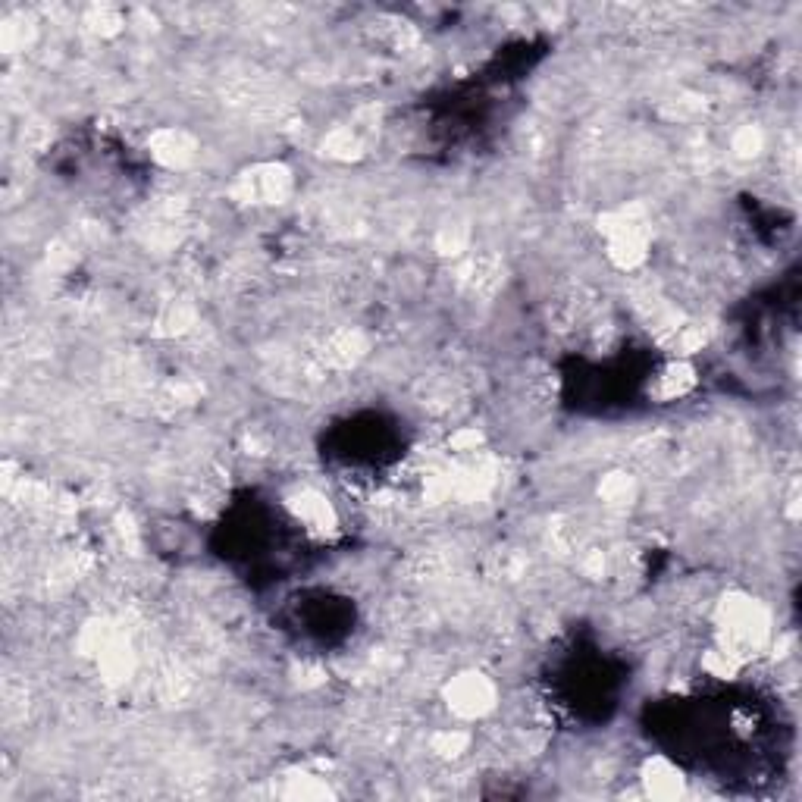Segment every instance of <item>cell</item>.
Returning a JSON list of instances; mask_svg holds the SVG:
<instances>
[{"mask_svg": "<svg viewBox=\"0 0 802 802\" xmlns=\"http://www.w3.org/2000/svg\"><path fill=\"white\" fill-rule=\"evenodd\" d=\"M643 784H646V790H649L652 796L668 799V796H680V790H683V777H680V771H677L668 759H652V762H646V768H643Z\"/></svg>", "mask_w": 802, "mask_h": 802, "instance_id": "4", "label": "cell"}, {"mask_svg": "<svg viewBox=\"0 0 802 802\" xmlns=\"http://www.w3.org/2000/svg\"><path fill=\"white\" fill-rule=\"evenodd\" d=\"M718 633H721L718 649L743 665L746 658L759 655L765 643L771 640L768 611L756 599H749L743 593H730L718 605Z\"/></svg>", "mask_w": 802, "mask_h": 802, "instance_id": "1", "label": "cell"}, {"mask_svg": "<svg viewBox=\"0 0 802 802\" xmlns=\"http://www.w3.org/2000/svg\"><path fill=\"white\" fill-rule=\"evenodd\" d=\"M192 154V141L182 132H160L154 138V157L167 163V167H182V163L192 160Z\"/></svg>", "mask_w": 802, "mask_h": 802, "instance_id": "5", "label": "cell"}, {"mask_svg": "<svg viewBox=\"0 0 802 802\" xmlns=\"http://www.w3.org/2000/svg\"><path fill=\"white\" fill-rule=\"evenodd\" d=\"M445 699L455 709V715L477 718V715H486L495 705V687L483 674L467 671V674H458L452 683H448Z\"/></svg>", "mask_w": 802, "mask_h": 802, "instance_id": "2", "label": "cell"}, {"mask_svg": "<svg viewBox=\"0 0 802 802\" xmlns=\"http://www.w3.org/2000/svg\"><path fill=\"white\" fill-rule=\"evenodd\" d=\"M295 514H298V521L308 527V530H333L336 527V514H333V505H329L323 495L317 492H301L298 499H295Z\"/></svg>", "mask_w": 802, "mask_h": 802, "instance_id": "3", "label": "cell"}]
</instances>
